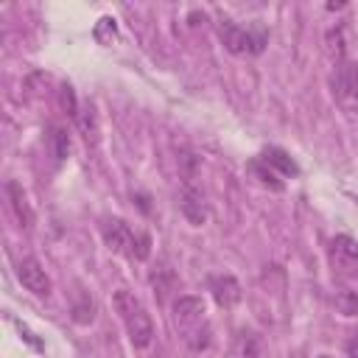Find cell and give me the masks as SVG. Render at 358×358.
<instances>
[{"label":"cell","instance_id":"cell-1","mask_svg":"<svg viewBox=\"0 0 358 358\" xmlns=\"http://www.w3.org/2000/svg\"><path fill=\"white\" fill-rule=\"evenodd\" d=\"M112 302H115V310L120 313V322H123V327L129 333V341L137 350H145L154 341V322H151L148 310L143 308V302L126 288H117Z\"/></svg>","mask_w":358,"mask_h":358},{"label":"cell","instance_id":"cell-2","mask_svg":"<svg viewBox=\"0 0 358 358\" xmlns=\"http://www.w3.org/2000/svg\"><path fill=\"white\" fill-rule=\"evenodd\" d=\"M327 84H330V92H333L336 103L344 112H352L355 115L358 112V64L350 62V59L333 64Z\"/></svg>","mask_w":358,"mask_h":358},{"label":"cell","instance_id":"cell-3","mask_svg":"<svg viewBox=\"0 0 358 358\" xmlns=\"http://www.w3.org/2000/svg\"><path fill=\"white\" fill-rule=\"evenodd\" d=\"M218 39H221V45L229 50V53H235V56H255V53H260L263 48H266V42H268V36L260 31V34H255V31H246V28H241L238 22H232V20H218Z\"/></svg>","mask_w":358,"mask_h":358},{"label":"cell","instance_id":"cell-4","mask_svg":"<svg viewBox=\"0 0 358 358\" xmlns=\"http://www.w3.org/2000/svg\"><path fill=\"white\" fill-rule=\"evenodd\" d=\"M101 232H103V243H106L115 255H123V257L137 260V243H140V235L131 232V227H129L123 218H106Z\"/></svg>","mask_w":358,"mask_h":358},{"label":"cell","instance_id":"cell-5","mask_svg":"<svg viewBox=\"0 0 358 358\" xmlns=\"http://www.w3.org/2000/svg\"><path fill=\"white\" fill-rule=\"evenodd\" d=\"M330 263H333V271L344 277L358 274V241L350 235H336L330 241Z\"/></svg>","mask_w":358,"mask_h":358},{"label":"cell","instance_id":"cell-6","mask_svg":"<svg viewBox=\"0 0 358 358\" xmlns=\"http://www.w3.org/2000/svg\"><path fill=\"white\" fill-rule=\"evenodd\" d=\"M17 280L25 285V291L36 294V296H48L50 294V277L42 268V263L36 257H22L17 263Z\"/></svg>","mask_w":358,"mask_h":358},{"label":"cell","instance_id":"cell-7","mask_svg":"<svg viewBox=\"0 0 358 358\" xmlns=\"http://www.w3.org/2000/svg\"><path fill=\"white\" fill-rule=\"evenodd\" d=\"M173 322L182 333L204 324V299L201 296H179L173 302Z\"/></svg>","mask_w":358,"mask_h":358},{"label":"cell","instance_id":"cell-8","mask_svg":"<svg viewBox=\"0 0 358 358\" xmlns=\"http://www.w3.org/2000/svg\"><path fill=\"white\" fill-rule=\"evenodd\" d=\"M207 285H210V294H213L215 305H221V308H232L243 296V288L232 274H213L207 280Z\"/></svg>","mask_w":358,"mask_h":358},{"label":"cell","instance_id":"cell-9","mask_svg":"<svg viewBox=\"0 0 358 358\" xmlns=\"http://www.w3.org/2000/svg\"><path fill=\"white\" fill-rule=\"evenodd\" d=\"M179 210H182V215H185L193 227H201V224L207 221V215H210L207 201H204V196H201V190H199L196 185H185V187H182Z\"/></svg>","mask_w":358,"mask_h":358},{"label":"cell","instance_id":"cell-10","mask_svg":"<svg viewBox=\"0 0 358 358\" xmlns=\"http://www.w3.org/2000/svg\"><path fill=\"white\" fill-rule=\"evenodd\" d=\"M260 159L274 171V173H280V176H299V165L291 159V154L288 151H282L280 145H266L263 151H260Z\"/></svg>","mask_w":358,"mask_h":358},{"label":"cell","instance_id":"cell-11","mask_svg":"<svg viewBox=\"0 0 358 358\" xmlns=\"http://www.w3.org/2000/svg\"><path fill=\"white\" fill-rule=\"evenodd\" d=\"M6 193H8V201H11V210H14L17 221L28 229V227L34 224V210H31L25 193H22V185H17V182H6Z\"/></svg>","mask_w":358,"mask_h":358},{"label":"cell","instance_id":"cell-12","mask_svg":"<svg viewBox=\"0 0 358 358\" xmlns=\"http://www.w3.org/2000/svg\"><path fill=\"white\" fill-rule=\"evenodd\" d=\"M76 126H78V131L84 134V140H87L90 145L98 143V137H101V126H98V112H95L92 103H84V106L78 109V115H76Z\"/></svg>","mask_w":358,"mask_h":358},{"label":"cell","instance_id":"cell-13","mask_svg":"<svg viewBox=\"0 0 358 358\" xmlns=\"http://www.w3.org/2000/svg\"><path fill=\"white\" fill-rule=\"evenodd\" d=\"M249 171H252V173L260 179V185H266V187H271V190H277V193L285 187V182H280V173H274V171H271V168H268V165H266L260 157L249 162Z\"/></svg>","mask_w":358,"mask_h":358},{"label":"cell","instance_id":"cell-14","mask_svg":"<svg viewBox=\"0 0 358 358\" xmlns=\"http://www.w3.org/2000/svg\"><path fill=\"white\" fill-rule=\"evenodd\" d=\"M235 350H238V358H260V338L249 330H241Z\"/></svg>","mask_w":358,"mask_h":358},{"label":"cell","instance_id":"cell-15","mask_svg":"<svg viewBox=\"0 0 358 358\" xmlns=\"http://www.w3.org/2000/svg\"><path fill=\"white\" fill-rule=\"evenodd\" d=\"M324 42H327V53H330V59H336V64L338 62H344V25H336V28H330L327 34H324Z\"/></svg>","mask_w":358,"mask_h":358},{"label":"cell","instance_id":"cell-16","mask_svg":"<svg viewBox=\"0 0 358 358\" xmlns=\"http://www.w3.org/2000/svg\"><path fill=\"white\" fill-rule=\"evenodd\" d=\"M50 154L59 162L67 159V154H70V134H67V129H62V126H53L50 129Z\"/></svg>","mask_w":358,"mask_h":358},{"label":"cell","instance_id":"cell-17","mask_svg":"<svg viewBox=\"0 0 358 358\" xmlns=\"http://www.w3.org/2000/svg\"><path fill=\"white\" fill-rule=\"evenodd\" d=\"M182 338H185V344H187L193 352H201V350L210 347V324L204 322V324H199V327L182 333Z\"/></svg>","mask_w":358,"mask_h":358},{"label":"cell","instance_id":"cell-18","mask_svg":"<svg viewBox=\"0 0 358 358\" xmlns=\"http://www.w3.org/2000/svg\"><path fill=\"white\" fill-rule=\"evenodd\" d=\"M333 302H336V310H338L341 316H358V294H355V291L341 288V291H336Z\"/></svg>","mask_w":358,"mask_h":358},{"label":"cell","instance_id":"cell-19","mask_svg":"<svg viewBox=\"0 0 358 358\" xmlns=\"http://www.w3.org/2000/svg\"><path fill=\"white\" fill-rule=\"evenodd\" d=\"M92 316H95V305H92V299H81L76 308H73V322H78V324H87V322H92Z\"/></svg>","mask_w":358,"mask_h":358},{"label":"cell","instance_id":"cell-20","mask_svg":"<svg viewBox=\"0 0 358 358\" xmlns=\"http://www.w3.org/2000/svg\"><path fill=\"white\" fill-rule=\"evenodd\" d=\"M62 106H64V112L76 120V115H78V109H81V106H78L76 92H73V87H70V84H64V87H62Z\"/></svg>","mask_w":358,"mask_h":358},{"label":"cell","instance_id":"cell-21","mask_svg":"<svg viewBox=\"0 0 358 358\" xmlns=\"http://www.w3.org/2000/svg\"><path fill=\"white\" fill-rule=\"evenodd\" d=\"M344 352H347V358H358V333H352V336L347 338Z\"/></svg>","mask_w":358,"mask_h":358},{"label":"cell","instance_id":"cell-22","mask_svg":"<svg viewBox=\"0 0 358 358\" xmlns=\"http://www.w3.org/2000/svg\"><path fill=\"white\" fill-rule=\"evenodd\" d=\"M319 358H333V355H319Z\"/></svg>","mask_w":358,"mask_h":358}]
</instances>
